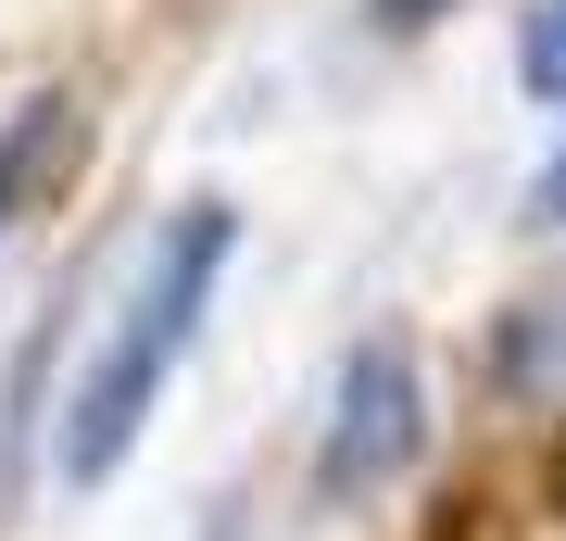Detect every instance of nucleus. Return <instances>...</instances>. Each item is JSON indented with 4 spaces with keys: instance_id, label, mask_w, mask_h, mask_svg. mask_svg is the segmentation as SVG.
I'll return each instance as SVG.
<instances>
[{
    "instance_id": "nucleus-1",
    "label": "nucleus",
    "mask_w": 566,
    "mask_h": 541,
    "mask_svg": "<svg viewBox=\"0 0 566 541\" xmlns=\"http://www.w3.org/2000/svg\"><path fill=\"white\" fill-rule=\"evenodd\" d=\"M227 252H240V215H227V201H177V215H164V240H151V264H139V290L114 302V341L88 353L76 403H63V479H76V491H102L114 466L139 454V428H151L164 378L189 365V341H202V315H214Z\"/></svg>"
},
{
    "instance_id": "nucleus-2",
    "label": "nucleus",
    "mask_w": 566,
    "mask_h": 541,
    "mask_svg": "<svg viewBox=\"0 0 566 541\" xmlns=\"http://www.w3.org/2000/svg\"><path fill=\"white\" fill-rule=\"evenodd\" d=\"M416 441H428V378H416V353H403V341H353L340 378H327V416H315V491H327V503L390 491V479L416 466Z\"/></svg>"
},
{
    "instance_id": "nucleus-3",
    "label": "nucleus",
    "mask_w": 566,
    "mask_h": 541,
    "mask_svg": "<svg viewBox=\"0 0 566 541\" xmlns=\"http://www.w3.org/2000/svg\"><path fill=\"white\" fill-rule=\"evenodd\" d=\"M63 152H76V114L39 101V114H25V139H0V227H25V201H39V177H51Z\"/></svg>"
},
{
    "instance_id": "nucleus-4",
    "label": "nucleus",
    "mask_w": 566,
    "mask_h": 541,
    "mask_svg": "<svg viewBox=\"0 0 566 541\" xmlns=\"http://www.w3.org/2000/svg\"><path fill=\"white\" fill-rule=\"evenodd\" d=\"M516 76H528V101H566V0H542L516 25Z\"/></svg>"
},
{
    "instance_id": "nucleus-5",
    "label": "nucleus",
    "mask_w": 566,
    "mask_h": 541,
    "mask_svg": "<svg viewBox=\"0 0 566 541\" xmlns=\"http://www.w3.org/2000/svg\"><path fill=\"white\" fill-rule=\"evenodd\" d=\"M528 227H566V152L542 164V177H528Z\"/></svg>"
},
{
    "instance_id": "nucleus-6",
    "label": "nucleus",
    "mask_w": 566,
    "mask_h": 541,
    "mask_svg": "<svg viewBox=\"0 0 566 541\" xmlns=\"http://www.w3.org/2000/svg\"><path fill=\"white\" fill-rule=\"evenodd\" d=\"M453 0H378V25H441Z\"/></svg>"
}]
</instances>
